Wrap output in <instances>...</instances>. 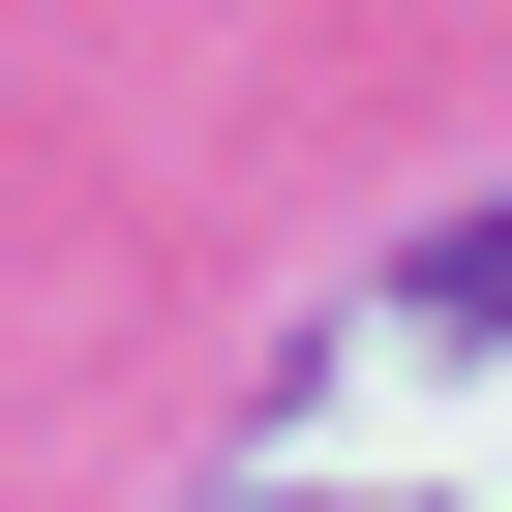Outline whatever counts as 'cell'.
<instances>
[{"mask_svg": "<svg viewBox=\"0 0 512 512\" xmlns=\"http://www.w3.org/2000/svg\"><path fill=\"white\" fill-rule=\"evenodd\" d=\"M392 302H422V332L482 362V332H512V211H452V241H422V272H392Z\"/></svg>", "mask_w": 512, "mask_h": 512, "instance_id": "6da1fadb", "label": "cell"}]
</instances>
